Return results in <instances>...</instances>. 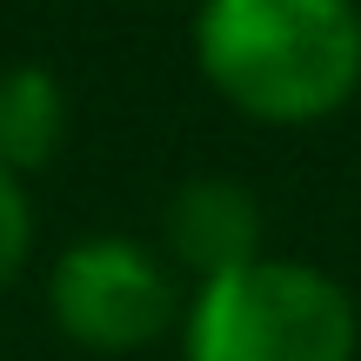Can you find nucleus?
Instances as JSON below:
<instances>
[{
    "label": "nucleus",
    "instance_id": "f257e3e1",
    "mask_svg": "<svg viewBox=\"0 0 361 361\" xmlns=\"http://www.w3.org/2000/svg\"><path fill=\"white\" fill-rule=\"evenodd\" d=\"M194 61L234 114L261 128H308L361 87L355 0H201Z\"/></svg>",
    "mask_w": 361,
    "mask_h": 361
},
{
    "label": "nucleus",
    "instance_id": "f03ea898",
    "mask_svg": "<svg viewBox=\"0 0 361 361\" xmlns=\"http://www.w3.org/2000/svg\"><path fill=\"white\" fill-rule=\"evenodd\" d=\"M355 301L314 261H247L194 281L180 308L188 361H355Z\"/></svg>",
    "mask_w": 361,
    "mask_h": 361
},
{
    "label": "nucleus",
    "instance_id": "7ed1b4c3",
    "mask_svg": "<svg viewBox=\"0 0 361 361\" xmlns=\"http://www.w3.org/2000/svg\"><path fill=\"white\" fill-rule=\"evenodd\" d=\"M47 308L74 348L134 355V348H154L180 322V281L161 247H141L128 234H94L54 261Z\"/></svg>",
    "mask_w": 361,
    "mask_h": 361
},
{
    "label": "nucleus",
    "instance_id": "20e7f679",
    "mask_svg": "<svg viewBox=\"0 0 361 361\" xmlns=\"http://www.w3.org/2000/svg\"><path fill=\"white\" fill-rule=\"evenodd\" d=\"M161 255L168 268L194 274V281H214L228 268H247L261 261V207L241 180L201 174L168 201L161 214Z\"/></svg>",
    "mask_w": 361,
    "mask_h": 361
},
{
    "label": "nucleus",
    "instance_id": "39448f33",
    "mask_svg": "<svg viewBox=\"0 0 361 361\" xmlns=\"http://www.w3.org/2000/svg\"><path fill=\"white\" fill-rule=\"evenodd\" d=\"M67 147V94L47 67L13 61L0 67V168L7 174H40Z\"/></svg>",
    "mask_w": 361,
    "mask_h": 361
},
{
    "label": "nucleus",
    "instance_id": "423d86ee",
    "mask_svg": "<svg viewBox=\"0 0 361 361\" xmlns=\"http://www.w3.org/2000/svg\"><path fill=\"white\" fill-rule=\"evenodd\" d=\"M27 247H34V201L20 174L0 168V288H13V274L27 268Z\"/></svg>",
    "mask_w": 361,
    "mask_h": 361
}]
</instances>
